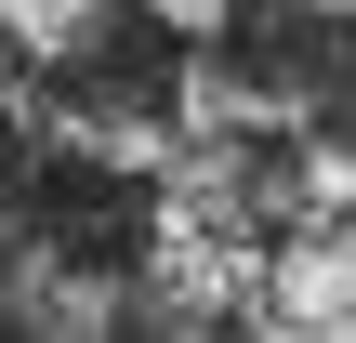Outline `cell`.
I'll return each mask as SVG.
<instances>
[{
    "label": "cell",
    "mask_w": 356,
    "mask_h": 343,
    "mask_svg": "<svg viewBox=\"0 0 356 343\" xmlns=\"http://www.w3.org/2000/svg\"><path fill=\"white\" fill-rule=\"evenodd\" d=\"M277 159H291V212H356V119H343V106L291 119Z\"/></svg>",
    "instance_id": "52a82bcc"
},
{
    "label": "cell",
    "mask_w": 356,
    "mask_h": 343,
    "mask_svg": "<svg viewBox=\"0 0 356 343\" xmlns=\"http://www.w3.org/2000/svg\"><path fill=\"white\" fill-rule=\"evenodd\" d=\"M132 13H145V26H172V40L198 53V40H225V26H238L251 0H132Z\"/></svg>",
    "instance_id": "9c48e42d"
},
{
    "label": "cell",
    "mask_w": 356,
    "mask_h": 343,
    "mask_svg": "<svg viewBox=\"0 0 356 343\" xmlns=\"http://www.w3.org/2000/svg\"><path fill=\"white\" fill-rule=\"evenodd\" d=\"M159 185H172V238H211V251H238V264H251L277 225H304L277 132H185Z\"/></svg>",
    "instance_id": "7a4b0ae2"
},
{
    "label": "cell",
    "mask_w": 356,
    "mask_h": 343,
    "mask_svg": "<svg viewBox=\"0 0 356 343\" xmlns=\"http://www.w3.org/2000/svg\"><path fill=\"white\" fill-rule=\"evenodd\" d=\"M225 330H264L251 264L211 251V238H159L145 278H132V343H225Z\"/></svg>",
    "instance_id": "3957f363"
},
{
    "label": "cell",
    "mask_w": 356,
    "mask_h": 343,
    "mask_svg": "<svg viewBox=\"0 0 356 343\" xmlns=\"http://www.w3.org/2000/svg\"><path fill=\"white\" fill-rule=\"evenodd\" d=\"M264 330H356V212H304L251 251Z\"/></svg>",
    "instance_id": "277c9868"
},
{
    "label": "cell",
    "mask_w": 356,
    "mask_h": 343,
    "mask_svg": "<svg viewBox=\"0 0 356 343\" xmlns=\"http://www.w3.org/2000/svg\"><path fill=\"white\" fill-rule=\"evenodd\" d=\"M132 26V0H13V66H92Z\"/></svg>",
    "instance_id": "8992f818"
},
{
    "label": "cell",
    "mask_w": 356,
    "mask_h": 343,
    "mask_svg": "<svg viewBox=\"0 0 356 343\" xmlns=\"http://www.w3.org/2000/svg\"><path fill=\"white\" fill-rule=\"evenodd\" d=\"M0 66H13V0H0Z\"/></svg>",
    "instance_id": "8fae6325"
},
{
    "label": "cell",
    "mask_w": 356,
    "mask_h": 343,
    "mask_svg": "<svg viewBox=\"0 0 356 343\" xmlns=\"http://www.w3.org/2000/svg\"><path fill=\"white\" fill-rule=\"evenodd\" d=\"M185 66H198V53H185L172 26L132 13L92 66H26V79H40L53 132H79L92 159H119V172H172V145L198 132V119H185Z\"/></svg>",
    "instance_id": "6da1fadb"
},
{
    "label": "cell",
    "mask_w": 356,
    "mask_h": 343,
    "mask_svg": "<svg viewBox=\"0 0 356 343\" xmlns=\"http://www.w3.org/2000/svg\"><path fill=\"white\" fill-rule=\"evenodd\" d=\"M40 145H53V106H40L26 66H0V212H13V185L40 172Z\"/></svg>",
    "instance_id": "ba28073f"
},
{
    "label": "cell",
    "mask_w": 356,
    "mask_h": 343,
    "mask_svg": "<svg viewBox=\"0 0 356 343\" xmlns=\"http://www.w3.org/2000/svg\"><path fill=\"white\" fill-rule=\"evenodd\" d=\"M132 278H145V264H106V251H53V238H26L13 330H40V343H106V330H132Z\"/></svg>",
    "instance_id": "5b68a950"
},
{
    "label": "cell",
    "mask_w": 356,
    "mask_h": 343,
    "mask_svg": "<svg viewBox=\"0 0 356 343\" xmlns=\"http://www.w3.org/2000/svg\"><path fill=\"white\" fill-rule=\"evenodd\" d=\"M13 278H26V225L0 212V330H13Z\"/></svg>",
    "instance_id": "30bf717a"
}]
</instances>
